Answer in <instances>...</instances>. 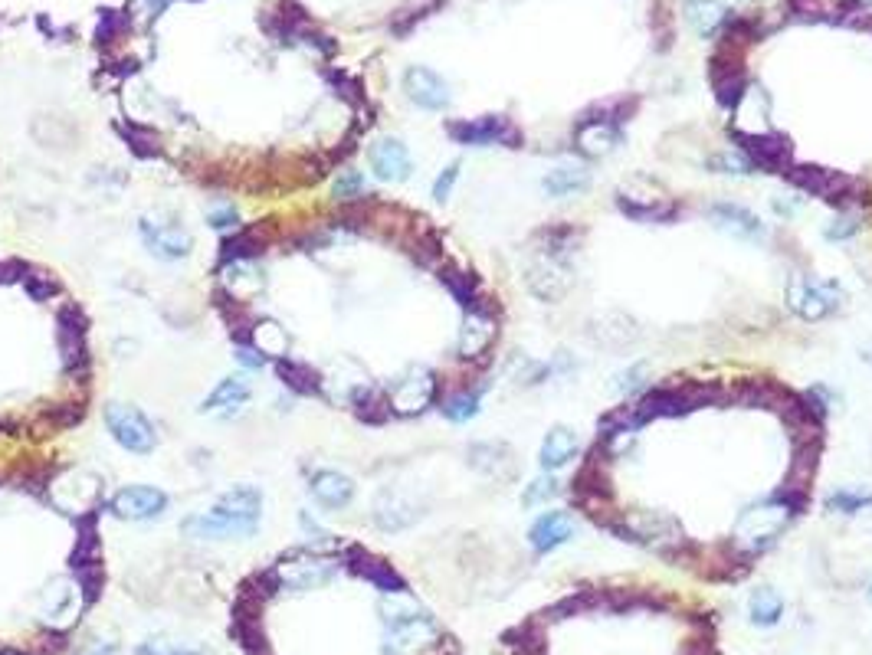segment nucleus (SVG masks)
I'll return each mask as SVG.
<instances>
[{"label": "nucleus", "instance_id": "obj_1", "mask_svg": "<svg viewBox=\"0 0 872 655\" xmlns=\"http://www.w3.org/2000/svg\"><path fill=\"white\" fill-rule=\"evenodd\" d=\"M259 515H263V495L253 485H237L230 488L220 502L204 511V515H194L181 524V531L187 538H200V541H223V538H250L259 528Z\"/></svg>", "mask_w": 872, "mask_h": 655}, {"label": "nucleus", "instance_id": "obj_2", "mask_svg": "<svg viewBox=\"0 0 872 655\" xmlns=\"http://www.w3.org/2000/svg\"><path fill=\"white\" fill-rule=\"evenodd\" d=\"M610 531L620 534L623 541L653 547V551L666 557H679L689 551V538L682 534V524L659 508H643V511H617V518L607 524Z\"/></svg>", "mask_w": 872, "mask_h": 655}, {"label": "nucleus", "instance_id": "obj_3", "mask_svg": "<svg viewBox=\"0 0 872 655\" xmlns=\"http://www.w3.org/2000/svg\"><path fill=\"white\" fill-rule=\"evenodd\" d=\"M787 184H794L797 190L813 197H823L827 204L840 207V210H853L856 204H863L866 187L856 177L833 171V168H817V164H791L784 171Z\"/></svg>", "mask_w": 872, "mask_h": 655}, {"label": "nucleus", "instance_id": "obj_4", "mask_svg": "<svg viewBox=\"0 0 872 655\" xmlns=\"http://www.w3.org/2000/svg\"><path fill=\"white\" fill-rule=\"evenodd\" d=\"M787 305L791 312L804 321H823L833 312H840L843 305V289L833 279H791L787 282Z\"/></svg>", "mask_w": 872, "mask_h": 655}, {"label": "nucleus", "instance_id": "obj_5", "mask_svg": "<svg viewBox=\"0 0 872 655\" xmlns=\"http://www.w3.org/2000/svg\"><path fill=\"white\" fill-rule=\"evenodd\" d=\"M105 423H109V433L115 436V443L128 452H138V456H145V452H151L158 443V433L155 426L148 423V416L138 407H128V403H109V407H105Z\"/></svg>", "mask_w": 872, "mask_h": 655}, {"label": "nucleus", "instance_id": "obj_6", "mask_svg": "<svg viewBox=\"0 0 872 655\" xmlns=\"http://www.w3.org/2000/svg\"><path fill=\"white\" fill-rule=\"evenodd\" d=\"M450 138L459 145H509L522 148V131H518L505 115H486V118H469V122H450L446 125Z\"/></svg>", "mask_w": 872, "mask_h": 655}, {"label": "nucleus", "instance_id": "obj_7", "mask_svg": "<svg viewBox=\"0 0 872 655\" xmlns=\"http://www.w3.org/2000/svg\"><path fill=\"white\" fill-rule=\"evenodd\" d=\"M738 148L761 171H787L794 164L791 138L777 135V131H745V135H738Z\"/></svg>", "mask_w": 872, "mask_h": 655}, {"label": "nucleus", "instance_id": "obj_8", "mask_svg": "<svg viewBox=\"0 0 872 655\" xmlns=\"http://www.w3.org/2000/svg\"><path fill=\"white\" fill-rule=\"evenodd\" d=\"M496 338H499L496 308H489L482 302L476 308H466L463 331H459V357H463V361H479V357L489 354Z\"/></svg>", "mask_w": 872, "mask_h": 655}, {"label": "nucleus", "instance_id": "obj_9", "mask_svg": "<svg viewBox=\"0 0 872 655\" xmlns=\"http://www.w3.org/2000/svg\"><path fill=\"white\" fill-rule=\"evenodd\" d=\"M617 210L636 223H673L682 217V207L666 194H640V190H617Z\"/></svg>", "mask_w": 872, "mask_h": 655}, {"label": "nucleus", "instance_id": "obj_10", "mask_svg": "<svg viewBox=\"0 0 872 655\" xmlns=\"http://www.w3.org/2000/svg\"><path fill=\"white\" fill-rule=\"evenodd\" d=\"M794 518V511L787 508L784 502H777V498H771V502H758L751 505L745 515H741L738 521V534L745 541H754V544H768L777 531H784V524Z\"/></svg>", "mask_w": 872, "mask_h": 655}, {"label": "nucleus", "instance_id": "obj_11", "mask_svg": "<svg viewBox=\"0 0 872 655\" xmlns=\"http://www.w3.org/2000/svg\"><path fill=\"white\" fill-rule=\"evenodd\" d=\"M436 397V377L423 367H414L407 377H400L394 390H391V410L394 413H404V416H414L420 410H427Z\"/></svg>", "mask_w": 872, "mask_h": 655}, {"label": "nucleus", "instance_id": "obj_12", "mask_svg": "<svg viewBox=\"0 0 872 655\" xmlns=\"http://www.w3.org/2000/svg\"><path fill=\"white\" fill-rule=\"evenodd\" d=\"M571 262H561V259H548V256H538V262L528 269V289H532L541 302H558L564 299V292L571 289Z\"/></svg>", "mask_w": 872, "mask_h": 655}, {"label": "nucleus", "instance_id": "obj_13", "mask_svg": "<svg viewBox=\"0 0 872 655\" xmlns=\"http://www.w3.org/2000/svg\"><path fill=\"white\" fill-rule=\"evenodd\" d=\"M164 508H168V495H164L161 488H151V485L122 488V492L112 498V511L119 518H128V521L158 518Z\"/></svg>", "mask_w": 872, "mask_h": 655}, {"label": "nucleus", "instance_id": "obj_14", "mask_svg": "<svg viewBox=\"0 0 872 655\" xmlns=\"http://www.w3.org/2000/svg\"><path fill=\"white\" fill-rule=\"evenodd\" d=\"M705 217L712 220L715 230L728 233L732 240H761V236H764V223L741 204L718 200V204H712L709 210H705Z\"/></svg>", "mask_w": 872, "mask_h": 655}, {"label": "nucleus", "instance_id": "obj_15", "mask_svg": "<svg viewBox=\"0 0 872 655\" xmlns=\"http://www.w3.org/2000/svg\"><path fill=\"white\" fill-rule=\"evenodd\" d=\"M620 141V125L610 122V118H597V115H581V125L574 131V145L584 158H604L607 151H614Z\"/></svg>", "mask_w": 872, "mask_h": 655}, {"label": "nucleus", "instance_id": "obj_16", "mask_svg": "<svg viewBox=\"0 0 872 655\" xmlns=\"http://www.w3.org/2000/svg\"><path fill=\"white\" fill-rule=\"evenodd\" d=\"M404 89L410 95V102H417L420 109H427V112H443L446 105H450V86H446L433 69H423V66L407 69Z\"/></svg>", "mask_w": 872, "mask_h": 655}, {"label": "nucleus", "instance_id": "obj_17", "mask_svg": "<svg viewBox=\"0 0 872 655\" xmlns=\"http://www.w3.org/2000/svg\"><path fill=\"white\" fill-rule=\"evenodd\" d=\"M368 161H371V171L381 177L387 184H397V181H407L410 171H414V161H410V151L400 145L397 138H381L377 145H371L368 151Z\"/></svg>", "mask_w": 872, "mask_h": 655}, {"label": "nucleus", "instance_id": "obj_18", "mask_svg": "<svg viewBox=\"0 0 872 655\" xmlns=\"http://www.w3.org/2000/svg\"><path fill=\"white\" fill-rule=\"evenodd\" d=\"M141 236H145L148 249L161 259H181L191 253V233L184 230L178 223H151V220H141Z\"/></svg>", "mask_w": 872, "mask_h": 655}, {"label": "nucleus", "instance_id": "obj_19", "mask_svg": "<svg viewBox=\"0 0 872 655\" xmlns=\"http://www.w3.org/2000/svg\"><path fill=\"white\" fill-rule=\"evenodd\" d=\"M574 538V521L568 511H548L541 515L532 531H528V544L535 547V554H551L555 547L568 544Z\"/></svg>", "mask_w": 872, "mask_h": 655}, {"label": "nucleus", "instance_id": "obj_20", "mask_svg": "<svg viewBox=\"0 0 872 655\" xmlns=\"http://www.w3.org/2000/svg\"><path fill=\"white\" fill-rule=\"evenodd\" d=\"M581 240H584V230H581V226H574V223H548V226H541V230L535 233L538 256L561 259V262H571V253H574Z\"/></svg>", "mask_w": 872, "mask_h": 655}, {"label": "nucleus", "instance_id": "obj_21", "mask_svg": "<svg viewBox=\"0 0 872 655\" xmlns=\"http://www.w3.org/2000/svg\"><path fill=\"white\" fill-rule=\"evenodd\" d=\"M309 492H312V498H315V502L322 505V508L338 511V508H345V505L351 502V498H355V482H351L345 472L322 469V472H315V475H312Z\"/></svg>", "mask_w": 872, "mask_h": 655}, {"label": "nucleus", "instance_id": "obj_22", "mask_svg": "<svg viewBox=\"0 0 872 655\" xmlns=\"http://www.w3.org/2000/svg\"><path fill=\"white\" fill-rule=\"evenodd\" d=\"M469 466L496 475V479H515L518 475L515 456L505 443H473L469 446Z\"/></svg>", "mask_w": 872, "mask_h": 655}, {"label": "nucleus", "instance_id": "obj_23", "mask_svg": "<svg viewBox=\"0 0 872 655\" xmlns=\"http://www.w3.org/2000/svg\"><path fill=\"white\" fill-rule=\"evenodd\" d=\"M636 335H640V328H636V321L623 312H607L591 325V338L600 344V348H610V351L627 348V344L636 341Z\"/></svg>", "mask_w": 872, "mask_h": 655}, {"label": "nucleus", "instance_id": "obj_24", "mask_svg": "<svg viewBox=\"0 0 872 655\" xmlns=\"http://www.w3.org/2000/svg\"><path fill=\"white\" fill-rule=\"evenodd\" d=\"M577 446H581V443H577L571 426H555V430L545 436V443H541V452H538L541 469H545V472L564 469L577 456Z\"/></svg>", "mask_w": 872, "mask_h": 655}, {"label": "nucleus", "instance_id": "obj_25", "mask_svg": "<svg viewBox=\"0 0 872 655\" xmlns=\"http://www.w3.org/2000/svg\"><path fill=\"white\" fill-rule=\"evenodd\" d=\"M417 518H420V508L414 502H407V498H400L397 492H384L374 505V521L381 524L384 531L410 528Z\"/></svg>", "mask_w": 872, "mask_h": 655}, {"label": "nucleus", "instance_id": "obj_26", "mask_svg": "<svg viewBox=\"0 0 872 655\" xmlns=\"http://www.w3.org/2000/svg\"><path fill=\"white\" fill-rule=\"evenodd\" d=\"M686 23L692 33L709 40L715 37V30H722L728 23V7L718 4V0H686Z\"/></svg>", "mask_w": 872, "mask_h": 655}, {"label": "nucleus", "instance_id": "obj_27", "mask_svg": "<svg viewBox=\"0 0 872 655\" xmlns=\"http://www.w3.org/2000/svg\"><path fill=\"white\" fill-rule=\"evenodd\" d=\"M246 400H250V387H246L240 377H227V380H220V387L204 400V407H200V413H210V416H230V413H237Z\"/></svg>", "mask_w": 872, "mask_h": 655}, {"label": "nucleus", "instance_id": "obj_28", "mask_svg": "<svg viewBox=\"0 0 872 655\" xmlns=\"http://www.w3.org/2000/svg\"><path fill=\"white\" fill-rule=\"evenodd\" d=\"M355 557L358 561L351 564L358 570V574L364 577V580H371L377 590L381 593H404L407 590V583H404V577L397 574V570L391 567V564H384V561H377V557H371V554H364V551H355Z\"/></svg>", "mask_w": 872, "mask_h": 655}, {"label": "nucleus", "instance_id": "obj_29", "mask_svg": "<svg viewBox=\"0 0 872 655\" xmlns=\"http://www.w3.org/2000/svg\"><path fill=\"white\" fill-rule=\"evenodd\" d=\"M548 197H571V194H581V190L591 187V171L587 168H577V164H561V168L548 171L545 181H541Z\"/></svg>", "mask_w": 872, "mask_h": 655}, {"label": "nucleus", "instance_id": "obj_30", "mask_svg": "<svg viewBox=\"0 0 872 655\" xmlns=\"http://www.w3.org/2000/svg\"><path fill=\"white\" fill-rule=\"evenodd\" d=\"M748 616H751V623L761 626V629L777 626V623H781V616H784L781 593L771 590V587H758L751 593V600H748Z\"/></svg>", "mask_w": 872, "mask_h": 655}, {"label": "nucleus", "instance_id": "obj_31", "mask_svg": "<svg viewBox=\"0 0 872 655\" xmlns=\"http://www.w3.org/2000/svg\"><path fill=\"white\" fill-rule=\"evenodd\" d=\"M509 377L515 380L518 387H538L545 384V380H551V374H555V367L545 364V361H535V357H528L522 351H512L509 354Z\"/></svg>", "mask_w": 872, "mask_h": 655}, {"label": "nucleus", "instance_id": "obj_32", "mask_svg": "<svg viewBox=\"0 0 872 655\" xmlns=\"http://www.w3.org/2000/svg\"><path fill=\"white\" fill-rule=\"evenodd\" d=\"M482 390H486V384H482V387H466V390H453L450 397H443V416H446V420H453V423L473 420V416L479 413Z\"/></svg>", "mask_w": 872, "mask_h": 655}, {"label": "nucleus", "instance_id": "obj_33", "mask_svg": "<svg viewBox=\"0 0 872 655\" xmlns=\"http://www.w3.org/2000/svg\"><path fill=\"white\" fill-rule=\"evenodd\" d=\"M823 505H827V511H833V515H859V511H866L872 505V488H866V492L836 488V492L823 498Z\"/></svg>", "mask_w": 872, "mask_h": 655}, {"label": "nucleus", "instance_id": "obj_34", "mask_svg": "<svg viewBox=\"0 0 872 655\" xmlns=\"http://www.w3.org/2000/svg\"><path fill=\"white\" fill-rule=\"evenodd\" d=\"M440 279L446 282V289H450L456 299H459V305H466V308H476L479 305L476 276H469V272H459V269H443Z\"/></svg>", "mask_w": 872, "mask_h": 655}, {"label": "nucleus", "instance_id": "obj_35", "mask_svg": "<svg viewBox=\"0 0 872 655\" xmlns=\"http://www.w3.org/2000/svg\"><path fill=\"white\" fill-rule=\"evenodd\" d=\"M279 374H282V380H286L292 390H299V393L318 390V374L312 371V367H305V364L286 361V364H279Z\"/></svg>", "mask_w": 872, "mask_h": 655}, {"label": "nucleus", "instance_id": "obj_36", "mask_svg": "<svg viewBox=\"0 0 872 655\" xmlns=\"http://www.w3.org/2000/svg\"><path fill=\"white\" fill-rule=\"evenodd\" d=\"M859 217H856V210H840L836 213V217L827 223V230H823V236H827L830 243H846V240H853V236L859 233Z\"/></svg>", "mask_w": 872, "mask_h": 655}, {"label": "nucleus", "instance_id": "obj_37", "mask_svg": "<svg viewBox=\"0 0 872 655\" xmlns=\"http://www.w3.org/2000/svg\"><path fill=\"white\" fill-rule=\"evenodd\" d=\"M558 492H561V482L555 479V475H541V479H535V482L522 492V505H525V508L545 505V502H551V498H555Z\"/></svg>", "mask_w": 872, "mask_h": 655}, {"label": "nucleus", "instance_id": "obj_38", "mask_svg": "<svg viewBox=\"0 0 872 655\" xmlns=\"http://www.w3.org/2000/svg\"><path fill=\"white\" fill-rule=\"evenodd\" d=\"M709 168H715V171H725V174H754L758 168H754L751 164V158L745 151H722V154H715V158L709 161Z\"/></svg>", "mask_w": 872, "mask_h": 655}, {"label": "nucleus", "instance_id": "obj_39", "mask_svg": "<svg viewBox=\"0 0 872 655\" xmlns=\"http://www.w3.org/2000/svg\"><path fill=\"white\" fill-rule=\"evenodd\" d=\"M364 194H368V184H364V174H358V171H345L335 181L338 200H364Z\"/></svg>", "mask_w": 872, "mask_h": 655}, {"label": "nucleus", "instance_id": "obj_40", "mask_svg": "<svg viewBox=\"0 0 872 655\" xmlns=\"http://www.w3.org/2000/svg\"><path fill=\"white\" fill-rule=\"evenodd\" d=\"M643 380H646V364H633L623 374L614 377V390H620V393H636V390L643 387Z\"/></svg>", "mask_w": 872, "mask_h": 655}, {"label": "nucleus", "instance_id": "obj_41", "mask_svg": "<svg viewBox=\"0 0 872 655\" xmlns=\"http://www.w3.org/2000/svg\"><path fill=\"white\" fill-rule=\"evenodd\" d=\"M456 181H459V164H450V168H446L440 177H436V184H433V197H436V200H440V204H443V200L453 194Z\"/></svg>", "mask_w": 872, "mask_h": 655}, {"label": "nucleus", "instance_id": "obj_42", "mask_svg": "<svg viewBox=\"0 0 872 655\" xmlns=\"http://www.w3.org/2000/svg\"><path fill=\"white\" fill-rule=\"evenodd\" d=\"M135 655H200L194 649H178V646H164V642H145V646H138Z\"/></svg>", "mask_w": 872, "mask_h": 655}, {"label": "nucleus", "instance_id": "obj_43", "mask_svg": "<svg viewBox=\"0 0 872 655\" xmlns=\"http://www.w3.org/2000/svg\"><path fill=\"white\" fill-rule=\"evenodd\" d=\"M210 223H214L217 230H227V226L237 223V213H233V210H217V213H210Z\"/></svg>", "mask_w": 872, "mask_h": 655}, {"label": "nucleus", "instance_id": "obj_44", "mask_svg": "<svg viewBox=\"0 0 872 655\" xmlns=\"http://www.w3.org/2000/svg\"><path fill=\"white\" fill-rule=\"evenodd\" d=\"M237 361L246 364V367H263V354H256V351H250V348H240V351H237Z\"/></svg>", "mask_w": 872, "mask_h": 655}, {"label": "nucleus", "instance_id": "obj_45", "mask_svg": "<svg viewBox=\"0 0 872 655\" xmlns=\"http://www.w3.org/2000/svg\"><path fill=\"white\" fill-rule=\"evenodd\" d=\"M112 652H115L112 646H105V649H92L89 655H112Z\"/></svg>", "mask_w": 872, "mask_h": 655}, {"label": "nucleus", "instance_id": "obj_46", "mask_svg": "<svg viewBox=\"0 0 872 655\" xmlns=\"http://www.w3.org/2000/svg\"><path fill=\"white\" fill-rule=\"evenodd\" d=\"M863 361L872 364V344H869V348H863Z\"/></svg>", "mask_w": 872, "mask_h": 655}]
</instances>
